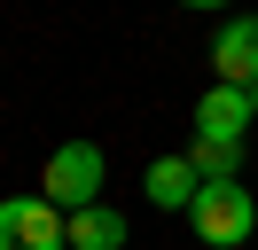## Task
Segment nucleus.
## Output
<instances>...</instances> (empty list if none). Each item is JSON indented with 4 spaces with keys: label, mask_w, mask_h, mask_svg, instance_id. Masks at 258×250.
Returning <instances> with one entry per match:
<instances>
[{
    "label": "nucleus",
    "mask_w": 258,
    "mask_h": 250,
    "mask_svg": "<svg viewBox=\"0 0 258 250\" xmlns=\"http://www.w3.org/2000/svg\"><path fill=\"white\" fill-rule=\"evenodd\" d=\"M102 180H110V156H102L94 141H63V149L47 156V172H39V196L71 219V211H94L102 203Z\"/></svg>",
    "instance_id": "f257e3e1"
},
{
    "label": "nucleus",
    "mask_w": 258,
    "mask_h": 250,
    "mask_svg": "<svg viewBox=\"0 0 258 250\" xmlns=\"http://www.w3.org/2000/svg\"><path fill=\"white\" fill-rule=\"evenodd\" d=\"M188 227L204 234L211 250H235V242H250V227H258V203H250V188H242V180L204 188V196H196V211H188Z\"/></svg>",
    "instance_id": "f03ea898"
},
{
    "label": "nucleus",
    "mask_w": 258,
    "mask_h": 250,
    "mask_svg": "<svg viewBox=\"0 0 258 250\" xmlns=\"http://www.w3.org/2000/svg\"><path fill=\"white\" fill-rule=\"evenodd\" d=\"M0 250H71V219L47 196H8L0 203Z\"/></svg>",
    "instance_id": "7ed1b4c3"
},
{
    "label": "nucleus",
    "mask_w": 258,
    "mask_h": 250,
    "mask_svg": "<svg viewBox=\"0 0 258 250\" xmlns=\"http://www.w3.org/2000/svg\"><path fill=\"white\" fill-rule=\"evenodd\" d=\"M250 125H258L250 94L211 78V86H204V102H196V141H227V149H242V133H250Z\"/></svg>",
    "instance_id": "20e7f679"
},
{
    "label": "nucleus",
    "mask_w": 258,
    "mask_h": 250,
    "mask_svg": "<svg viewBox=\"0 0 258 250\" xmlns=\"http://www.w3.org/2000/svg\"><path fill=\"white\" fill-rule=\"evenodd\" d=\"M211 71H219V86H258V16H227L219 39H211Z\"/></svg>",
    "instance_id": "39448f33"
},
{
    "label": "nucleus",
    "mask_w": 258,
    "mask_h": 250,
    "mask_svg": "<svg viewBox=\"0 0 258 250\" xmlns=\"http://www.w3.org/2000/svg\"><path fill=\"white\" fill-rule=\"evenodd\" d=\"M141 188H149V203H157V211H196V196H204V180H196L188 156H157Z\"/></svg>",
    "instance_id": "423d86ee"
},
{
    "label": "nucleus",
    "mask_w": 258,
    "mask_h": 250,
    "mask_svg": "<svg viewBox=\"0 0 258 250\" xmlns=\"http://www.w3.org/2000/svg\"><path fill=\"white\" fill-rule=\"evenodd\" d=\"M71 250H125V211H110V203L71 211Z\"/></svg>",
    "instance_id": "0eeeda50"
},
{
    "label": "nucleus",
    "mask_w": 258,
    "mask_h": 250,
    "mask_svg": "<svg viewBox=\"0 0 258 250\" xmlns=\"http://www.w3.org/2000/svg\"><path fill=\"white\" fill-rule=\"evenodd\" d=\"M188 164H196V180H204V188H227V180L242 172V149H227V141H196Z\"/></svg>",
    "instance_id": "6e6552de"
},
{
    "label": "nucleus",
    "mask_w": 258,
    "mask_h": 250,
    "mask_svg": "<svg viewBox=\"0 0 258 250\" xmlns=\"http://www.w3.org/2000/svg\"><path fill=\"white\" fill-rule=\"evenodd\" d=\"M250 109H258V86H250Z\"/></svg>",
    "instance_id": "1a4fd4ad"
}]
</instances>
